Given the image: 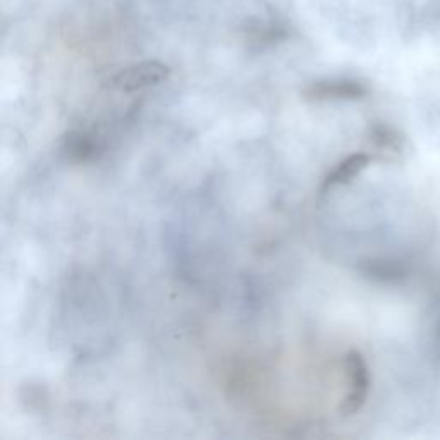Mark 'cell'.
<instances>
[{
    "instance_id": "obj_5",
    "label": "cell",
    "mask_w": 440,
    "mask_h": 440,
    "mask_svg": "<svg viewBox=\"0 0 440 440\" xmlns=\"http://www.w3.org/2000/svg\"><path fill=\"white\" fill-rule=\"evenodd\" d=\"M368 143L372 152L380 158L394 160L404 150V140L396 129L387 124H375L368 131Z\"/></svg>"
},
{
    "instance_id": "obj_4",
    "label": "cell",
    "mask_w": 440,
    "mask_h": 440,
    "mask_svg": "<svg viewBox=\"0 0 440 440\" xmlns=\"http://www.w3.org/2000/svg\"><path fill=\"white\" fill-rule=\"evenodd\" d=\"M370 162H372V155L365 152L353 153V155L346 157L344 160L339 162V164L327 174V177L323 179L322 184V191H327V189H332L335 186H346V184L353 183V181L368 167Z\"/></svg>"
},
{
    "instance_id": "obj_3",
    "label": "cell",
    "mask_w": 440,
    "mask_h": 440,
    "mask_svg": "<svg viewBox=\"0 0 440 440\" xmlns=\"http://www.w3.org/2000/svg\"><path fill=\"white\" fill-rule=\"evenodd\" d=\"M368 93V88L358 79L332 78L318 79L308 84L301 95L310 102H341V100H360Z\"/></svg>"
},
{
    "instance_id": "obj_2",
    "label": "cell",
    "mask_w": 440,
    "mask_h": 440,
    "mask_svg": "<svg viewBox=\"0 0 440 440\" xmlns=\"http://www.w3.org/2000/svg\"><path fill=\"white\" fill-rule=\"evenodd\" d=\"M344 370L349 382V391L342 399L339 411L342 416L356 415L365 406L370 392V372L360 351H349L344 356Z\"/></svg>"
},
{
    "instance_id": "obj_1",
    "label": "cell",
    "mask_w": 440,
    "mask_h": 440,
    "mask_svg": "<svg viewBox=\"0 0 440 440\" xmlns=\"http://www.w3.org/2000/svg\"><path fill=\"white\" fill-rule=\"evenodd\" d=\"M169 76H171V67L169 65L160 63V60H145V63L133 64L129 67H124L119 72H115L107 81V84L112 90L131 93V91H140L157 86V84L164 83Z\"/></svg>"
},
{
    "instance_id": "obj_6",
    "label": "cell",
    "mask_w": 440,
    "mask_h": 440,
    "mask_svg": "<svg viewBox=\"0 0 440 440\" xmlns=\"http://www.w3.org/2000/svg\"><path fill=\"white\" fill-rule=\"evenodd\" d=\"M96 143L91 136L81 131H69L63 140V152L65 157L76 164L93 160L96 157Z\"/></svg>"
}]
</instances>
